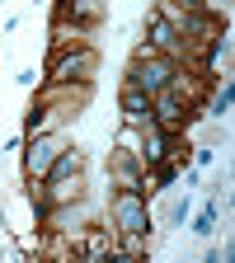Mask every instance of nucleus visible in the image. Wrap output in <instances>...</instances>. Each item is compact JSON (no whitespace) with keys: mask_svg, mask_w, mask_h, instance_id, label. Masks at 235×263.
<instances>
[{"mask_svg":"<svg viewBox=\"0 0 235 263\" xmlns=\"http://www.w3.org/2000/svg\"><path fill=\"white\" fill-rule=\"evenodd\" d=\"M109 230L113 235H155L151 197L146 193H109Z\"/></svg>","mask_w":235,"mask_h":263,"instance_id":"f257e3e1","label":"nucleus"},{"mask_svg":"<svg viewBox=\"0 0 235 263\" xmlns=\"http://www.w3.org/2000/svg\"><path fill=\"white\" fill-rule=\"evenodd\" d=\"M99 61H104V52H99V47H61V52H47L43 80H89V85H94Z\"/></svg>","mask_w":235,"mask_h":263,"instance_id":"f03ea898","label":"nucleus"},{"mask_svg":"<svg viewBox=\"0 0 235 263\" xmlns=\"http://www.w3.org/2000/svg\"><path fill=\"white\" fill-rule=\"evenodd\" d=\"M66 146V132H43V137H24L19 146V170L24 183H43L47 179V164L57 160V151Z\"/></svg>","mask_w":235,"mask_h":263,"instance_id":"7ed1b4c3","label":"nucleus"},{"mask_svg":"<svg viewBox=\"0 0 235 263\" xmlns=\"http://www.w3.org/2000/svg\"><path fill=\"white\" fill-rule=\"evenodd\" d=\"M94 221V202H89V193L85 197H76V202H57V207H47L43 212V230H57V235H76V230H85Z\"/></svg>","mask_w":235,"mask_h":263,"instance_id":"20e7f679","label":"nucleus"},{"mask_svg":"<svg viewBox=\"0 0 235 263\" xmlns=\"http://www.w3.org/2000/svg\"><path fill=\"white\" fill-rule=\"evenodd\" d=\"M99 33H104V24H80V19H61V14H52L47 52H61V47H99Z\"/></svg>","mask_w":235,"mask_h":263,"instance_id":"39448f33","label":"nucleus"},{"mask_svg":"<svg viewBox=\"0 0 235 263\" xmlns=\"http://www.w3.org/2000/svg\"><path fill=\"white\" fill-rule=\"evenodd\" d=\"M109 188L113 193H146V164L132 151H109Z\"/></svg>","mask_w":235,"mask_h":263,"instance_id":"423d86ee","label":"nucleus"},{"mask_svg":"<svg viewBox=\"0 0 235 263\" xmlns=\"http://www.w3.org/2000/svg\"><path fill=\"white\" fill-rule=\"evenodd\" d=\"M230 47H235V38H230V24H221V33L203 47V57H197V71H203V80H230Z\"/></svg>","mask_w":235,"mask_h":263,"instance_id":"0eeeda50","label":"nucleus"},{"mask_svg":"<svg viewBox=\"0 0 235 263\" xmlns=\"http://www.w3.org/2000/svg\"><path fill=\"white\" fill-rule=\"evenodd\" d=\"M188 212H193L188 188H184V193H179V188H165V193H160V202H151L155 230H174V226H184V221H188Z\"/></svg>","mask_w":235,"mask_h":263,"instance_id":"6e6552de","label":"nucleus"},{"mask_svg":"<svg viewBox=\"0 0 235 263\" xmlns=\"http://www.w3.org/2000/svg\"><path fill=\"white\" fill-rule=\"evenodd\" d=\"M118 113H122V122L127 127H146V122H155L151 118V94L146 89H137V85H118Z\"/></svg>","mask_w":235,"mask_h":263,"instance_id":"1a4fd4ad","label":"nucleus"},{"mask_svg":"<svg viewBox=\"0 0 235 263\" xmlns=\"http://www.w3.org/2000/svg\"><path fill=\"white\" fill-rule=\"evenodd\" d=\"M221 207H226V197H221V188H212L207 193V202L197 207V212H188V230H193V240H212L216 235V226H221Z\"/></svg>","mask_w":235,"mask_h":263,"instance_id":"9d476101","label":"nucleus"},{"mask_svg":"<svg viewBox=\"0 0 235 263\" xmlns=\"http://www.w3.org/2000/svg\"><path fill=\"white\" fill-rule=\"evenodd\" d=\"M61 19H80V24H109V0H57Z\"/></svg>","mask_w":235,"mask_h":263,"instance_id":"9b49d317","label":"nucleus"},{"mask_svg":"<svg viewBox=\"0 0 235 263\" xmlns=\"http://www.w3.org/2000/svg\"><path fill=\"white\" fill-rule=\"evenodd\" d=\"M43 188H47V207H57V202H76V197H85L89 193V179L80 170V174H66V179H47Z\"/></svg>","mask_w":235,"mask_h":263,"instance_id":"f8f14e48","label":"nucleus"},{"mask_svg":"<svg viewBox=\"0 0 235 263\" xmlns=\"http://www.w3.org/2000/svg\"><path fill=\"white\" fill-rule=\"evenodd\" d=\"M43 132H61V118L47 104H33L28 118H24V137H43Z\"/></svg>","mask_w":235,"mask_h":263,"instance_id":"ddd939ff","label":"nucleus"},{"mask_svg":"<svg viewBox=\"0 0 235 263\" xmlns=\"http://www.w3.org/2000/svg\"><path fill=\"white\" fill-rule=\"evenodd\" d=\"M14 80H19V89H38V85H43V76L33 71V66H24V71H19Z\"/></svg>","mask_w":235,"mask_h":263,"instance_id":"4468645a","label":"nucleus"},{"mask_svg":"<svg viewBox=\"0 0 235 263\" xmlns=\"http://www.w3.org/2000/svg\"><path fill=\"white\" fill-rule=\"evenodd\" d=\"M179 5H184V10H212V14H216V0H179Z\"/></svg>","mask_w":235,"mask_h":263,"instance_id":"2eb2a0df","label":"nucleus"},{"mask_svg":"<svg viewBox=\"0 0 235 263\" xmlns=\"http://www.w3.org/2000/svg\"><path fill=\"white\" fill-rule=\"evenodd\" d=\"M0 5H5V0H0Z\"/></svg>","mask_w":235,"mask_h":263,"instance_id":"dca6fc26","label":"nucleus"}]
</instances>
